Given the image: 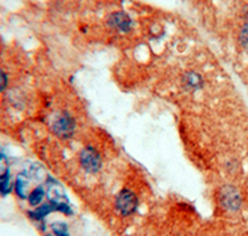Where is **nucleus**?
<instances>
[{
    "label": "nucleus",
    "mask_w": 248,
    "mask_h": 236,
    "mask_svg": "<svg viewBox=\"0 0 248 236\" xmlns=\"http://www.w3.org/2000/svg\"><path fill=\"white\" fill-rule=\"evenodd\" d=\"M50 130L59 139L68 141L74 138L77 131L76 118L70 111L61 110L52 116L50 121Z\"/></svg>",
    "instance_id": "1"
},
{
    "label": "nucleus",
    "mask_w": 248,
    "mask_h": 236,
    "mask_svg": "<svg viewBox=\"0 0 248 236\" xmlns=\"http://www.w3.org/2000/svg\"><path fill=\"white\" fill-rule=\"evenodd\" d=\"M78 164L85 173L90 175L98 174L103 168V158L94 146H85L78 153Z\"/></svg>",
    "instance_id": "2"
},
{
    "label": "nucleus",
    "mask_w": 248,
    "mask_h": 236,
    "mask_svg": "<svg viewBox=\"0 0 248 236\" xmlns=\"http://www.w3.org/2000/svg\"><path fill=\"white\" fill-rule=\"evenodd\" d=\"M114 206L119 215L124 218L132 217L139 208V198L132 189L123 188L119 190L114 199Z\"/></svg>",
    "instance_id": "3"
},
{
    "label": "nucleus",
    "mask_w": 248,
    "mask_h": 236,
    "mask_svg": "<svg viewBox=\"0 0 248 236\" xmlns=\"http://www.w3.org/2000/svg\"><path fill=\"white\" fill-rule=\"evenodd\" d=\"M220 202L227 211L240 210L242 205V198L240 191L233 185H225L220 190Z\"/></svg>",
    "instance_id": "4"
},
{
    "label": "nucleus",
    "mask_w": 248,
    "mask_h": 236,
    "mask_svg": "<svg viewBox=\"0 0 248 236\" xmlns=\"http://www.w3.org/2000/svg\"><path fill=\"white\" fill-rule=\"evenodd\" d=\"M107 25L117 33L128 34L132 31L133 20L125 12H113L107 17Z\"/></svg>",
    "instance_id": "5"
},
{
    "label": "nucleus",
    "mask_w": 248,
    "mask_h": 236,
    "mask_svg": "<svg viewBox=\"0 0 248 236\" xmlns=\"http://www.w3.org/2000/svg\"><path fill=\"white\" fill-rule=\"evenodd\" d=\"M205 80L198 71H186L181 76V87L186 92H196L203 88Z\"/></svg>",
    "instance_id": "6"
},
{
    "label": "nucleus",
    "mask_w": 248,
    "mask_h": 236,
    "mask_svg": "<svg viewBox=\"0 0 248 236\" xmlns=\"http://www.w3.org/2000/svg\"><path fill=\"white\" fill-rule=\"evenodd\" d=\"M30 178L25 171H21L16 175L14 180V191L17 198L21 200H28L30 193Z\"/></svg>",
    "instance_id": "7"
},
{
    "label": "nucleus",
    "mask_w": 248,
    "mask_h": 236,
    "mask_svg": "<svg viewBox=\"0 0 248 236\" xmlns=\"http://www.w3.org/2000/svg\"><path fill=\"white\" fill-rule=\"evenodd\" d=\"M14 190V180L10 169L5 168L0 173V197H8Z\"/></svg>",
    "instance_id": "8"
},
{
    "label": "nucleus",
    "mask_w": 248,
    "mask_h": 236,
    "mask_svg": "<svg viewBox=\"0 0 248 236\" xmlns=\"http://www.w3.org/2000/svg\"><path fill=\"white\" fill-rule=\"evenodd\" d=\"M46 189L44 185H37L35 186L32 190H30L28 197V202L31 208H36V206L41 205L46 197Z\"/></svg>",
    "instance_id": "9"
},
{
    "label": "nucleus",
    "mask_w": 248,
    "mask_h": 236,
    "mask_svg": "<svg viewBox=\"0 0 248 236\" xmlns=\"http://www.w3.org/2000/svg\"><path fill=\"white\" fill-rule=\"evenodd\" d=\"M51 231L56 236H71L68 224L65 221H55L51 224Z\"/></svg>",
    "instance_id": "10"
},
{
    "label": "nucleus",
    "mask_w": 248,
    "mask_h": 236,
    "mask_svg": "<svg viewBox=\"0 0 248 236\" xmlns=\"http://www.w3.org/2000/svg\"><path fill=\"white\" fill-rule=\"evenodd\" d=\"M238 40L240 44L245 50H248V21L243 24V26L240 30V35H238Z\"/></svg>",
    "instance_id": "11"
},
{
    "label": "nucleus",
    "mask_w": 248,
    "mask_h": 236,
    "mask_svg": "<svg viewBox=\"0 0 248 236\" xmlns=\"http://www.w3.org/2000/svg\"><path fill=\"white\" fill-rule=\"evenodd\" d=\"M9 86V76L8 73L3 70V68H0V93L6 91Z\"/></svg>",
    "instance_id": "12"
},
{
    "label": "nucleus",
    "mask_w": 248,
    "mask_h": 236,
    "mask_svg": "<svg viewBox=\"0 0 248 236\" xmlns=\"http://www.w3.org/2000/svg\"><path fill=\"white\" fill-rule=\"evenodd\" d=\"M4 160H5V155H4V154H3V153L0 152V164L3 163Z\"/></svg>",
    "instance_id": "13"
},
{
    "label": "nucleus",
    "mask_w": 248,
    "mask_h": 236,
    "mask_svg": "<svg viewBox=\"0 0 248 236\" xmlns=\"http://www.w3.org/2000/svg\"><path fill=\"white\" fill-rule=\"evenodd\" d=\"M45 236H56V235H54V234H47V235H45Z\"/></svg>",
    "instance_id": "14"
}]
</instances>
